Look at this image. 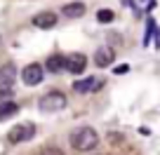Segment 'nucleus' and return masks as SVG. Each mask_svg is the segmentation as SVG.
Here are the masks:
<instances>
[{"mask_svg":"<svg viewBox=\"0 0 160 155\" xmlns=\"http://www.w3.org/2000/svg\"><path fill=\"white\" fill-rule=\"evenodd\" d=\"M71 146H73L75 150H82V153H87V150H94L97 143H99V134H97V129H92V127H78L75 132H71Z\"/></svg>","mask_w":160,"mask_h":155,"instance_id":"obj_1","label":"nucleus"},{"mask_svg":"<svg viewBox=\"0 0 160 155\" xmlns=\"http://www.w3.org/2000/svg\"><path fill=\"white\" fill-rule=\"evenodd\" d=\"M66 104H68V99H66L61 92H47V94H42L38 99V108L42 110V113H59V110L66 108Z\"/></svg>","mask_w":160,"mask_h":155,"instance_id":"obj_2","label":"nucleus"},{"mask_svg":"<svg viewBox=\"0 0 160 155\" xmlns=\"http://www.w3.org/2000/svg\"><path fill=\"white\" fill-rule=\"evenodd\" d=\"M33 134H35V125H33V122H21V125H17V127L10 129L7 139H10L12 143H21V141L33 139Z\"/></svg>","mask_w":160,"mask_h":155,"instance_id":"obj_3","label":"nucleus"},{"mask_svg":"<svg viewBox=\"0 0 160 155\" xmlns=\"http://www.w3.org/2000/svg\"><path fill=\"white\" fill-rule=\"evenodd\" d=\"M104 87V80L97 78V75H90V78H82V80H75L73 82V90L78 94H90V92H97Z\"/></svg>","mask_w":160,"mask_h":155,"instance_id":"obj_4","label":"nucleus"},{"mask_svg":"<svg viewBox=\"0 0 160 155\" xmlns=\"http://www.w3.org/2000/svg\"><path fill=\"white\" fill-rule=\"evenodd\" d=\"M21 80H24V85H28V87L40 85V82H42V66L28 64L24 70H21Z\"/></svg>","mask_w":160,"mask_h":155,"instance_id":"obj_5","label":"nucleus"},{"mask_svg":"<svg viewBox=\"0 0 160 155\" xmlns=\"http://www.w3.org/2000/svg\"><path fill=\"white\" fill-rule=\"evenodd\" d=\"M85 66H87V56L80 54V52L66 56V70H68V73L78 75V73H82V70H85Z\"/></svg>","mask_w":160,"mask_h":155,"instance_id":"obj_6","label":"nucleus"},{"mask_svg":"<svg viewBox=\"0 0 160 155\" xmlns=\"http://www.w3.org/2000/svg\"><path fill=\"white\" fill-rule=\"evenodd\" d=\"M113 59H115V52L111 50L108 45L99 47V50L94 52V64L99 66V68H106V66H111V64H113Z\"/></svg>","mask_w":160,"mask_h":155,"instance_id":"obj_7","label":"nucleus"},{"mask_svg":"<svg viewBox=\"0 0 160 155\" xmlns=\"http://www.w3.org/2000/svg\"><path fill=\"white\" fill-rule=\"evenodd\" d=\"M33 26H38V28H54L57 26V14L54 12H40V14L33 17Z\"/></svg>","mask_w":160,"mask_h":155,"instance_id":"obj_8","label":"nucleus"},{"mask_svg":"<svg viewBox=\"0 0 160 155\" xmlns=\"http://www.w3.org/2000/svg\"><path fill=\"white\" fill-rule=\"evenodd\" d=\"M14 78H17V66L12 64V61H7V64H2V66H0V85L12 87Z\"/></svg>","mask_w":160,"mask_h":155,"instance_id":"obj_9","label":"nucleus"},{"mask_svg":"<svg viewBox=\"0 0 160 155\" xmlns=\"http://www.w3.org/2000/svg\"><path fill=\"white\" fill-rule=\"evenodd\" d=\"M61 14L68 17V19H80V17L85 14V5L82 2H68V5L61 7Z\"/></svg>","mask_w":160,"mask_h":155,"instance_id":"obj_10","label":"nucleus"},{"mask_svg":"<svg viewBox=\"0 0 160 155\" xmlns=\"http://www.w3.org/2000/svg\"><path fill=\"white\" fill-rule=\"evenodd\" d=\"M45 68L50 70V73H61V70H66V56H61V54H52L50 59H47Z\"/></svg>","mask_w":160,"mask_h":155,"instance_id":"obj_11","label":"nucleus"},{"mask_svg":"<svg viewBox=\"0 0 160 155\" xmlns=\"http://www.w3.org/2000/svg\"><path fill=\"white\" fill-rule=\"evenodd\" d=\"M17 110H19V106H17L14 101H2V104H0V120H7V118L17 115Z\"/></svg>","mask_w":160,"mask_h":155,"instance_id":"obj_12","label":"nucleus"},{"mask_svg":"<svg viewBox=\"0 0 160 155\" xmlns=\"http://www.w3.org/2000/svg\"><path fill=\"white\" fill-rule=\"evenodd\" d=\"M97 21H99V24H108V21H113V12H111V10H99V12H97Z\"/></svg>","mask_w":160,"mask_h":155,"instance_id":"obj_13","label":"nucleus"},{"mask_svg":"<svg viewBox=\"0 0 160 155\" xmlns=\"http://www.w3.org/2000/svg\"><path fill=\"white\" fill-rule=\"evenodd\" d=\"M42 155H61V150L59 148H45V150H42Z\"/></svg>","mask_w":160,"mask_h":155,"instance_id":"obj_14","label":"nucleus"},{"mask_svg":"<svg viewBox=\"0 0 160 155\" xmlns=\"http://www.w3.org/2000/svg\"><path fill=\"white\" fill-rule=\"evenodd\" d=\"M127 70H130V66H118V68H115V73H127Z\"/></svg>","mask_w":160,"mask_h":155,"instance_id":"obj_15","label":"nucleus"}]
</instances>
